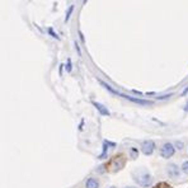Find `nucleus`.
<instances>
[{
	"instance_id": "1",
	"label": "nucleus",
	"mask_w": 188,
	"mask_h": 188,
	"mask_svg": "<svg viewBox=\"0 0 188 188\" xmlns=\"http://www.w3.org/2000/svg\"><path fill=\"white\" fill-rule=\"evenodd\" d=\"M134 179H135V182L139 184V186H141V187H149L150 184L153 183V177H151V174H150L149 172H141V173H139L137 176H134Z\"/></svg>"
},
{
	"instance_id": "2",
	"label": "nucleus",
	"mask_w": 188,
	"mask_h": 188,
	"mask_svg": "<svg viewBox=\"0 0 188 188\" xmlns=\"http://www.w3.org/2000/svg\"><path fill=\"white\" fill-rule=\"evenodd\" d=\"M174 153H176V147H174V145L171 144V142H165V144L161 146V149H160V155H161V158H164V159L172 158V156L174 155Z\"/></svg>"
},
{
	"instance_id": "3",
	"label": "nucleus",
	"mask_w": 188,
	"mask_h": 188,
	"mask_svg": "<svg viewBox=\"0 0 188 188\" xmlns=\"http://www.w3.org/2000/svg\"><path fill=\"white\" fill-rule=\"evenodd\" d=\"M123 165H125L123 158L122 156H116L115 159H112L109 166H111V171L112 172H118V171H121V169L123 168Z\"/></svg>"
},
{
	"instance_id": "4",
	"label": "nucleus",
	"mask_w": 188,
	"mask_h": 188,
	"mask_svg": "<svg viewBox=\"0 0 188 188\" xmlns=\"http://www.w3.org/2000/svg\"><path fill=\"white\" fill-rule=\"evenodd\" d=\"M141 150H142V153L145 155H151L154 153V150H155V144L154 141L151 140H147V141H144L142 145H141Z\"/></svg>"
},
{
	"instance_id": "5",
	"label": "nucleus",
	"mask_w": 188,
	"mask_h": 188,
	"mask_svg": "<svg viewBox=\"0 0 188 188\" xmlns=\"http://www.w3.org/2000/svg\"><path fill=\"white\" fill-rule=\"evenodd\" d=\"M166 172H168V176L171 178H178L179 177V169L176 164H169Z\"/></svg>"
},
{
	"instance_id": "6",
	"label": "nucleus",
	"mask_w": 188,
	"mask_h": 188,
	"mask_svg": "<svg viewBox=\"0 0 188 188\" xmlns=\"http://www.w3.org/2000/svg\"><path fill=\"white\" fill-rule=\"evenodd\" d=\"M85 188H99V182L96 178H88L85 181Z\"/></svg>"
},
{
	"instance_id": "7",
	"label": "nucleus",
	"mask_w": 188,
	"mask_h": 188,
	"mask_svg": "<svg viewBox=\"0 0 188 188\" xmlns=\"http://www.w3.org/2000/svg\"><path fill=\"white\" fill-rule=\"evenodd\" d=\"M93 104H94V107H96V108L101 112V115H103V116H109V111H108L103 104L97 103V102H93Z\"/></svg>"
},
{
	"instance_id": "8",
	"label": "nucleus",
	"mask_w": 188,
	"mask_h": 188,
	"mask_svg": "<svg viewBox=\"0 0 188 188\" xmlns=\"http://www.w3.org/2000/svg\"><path fill=\"white\" fill-rule=\"evenodd\" d=\"M182 171H183V173L188 174V161H184L182 164Z\"/></svg>"
},
{
	"instance_id": "9",
	"label": "nucleus",
	"mask_w": 188,
	"mask_h": 188,
	"mask_svg": "<svg viewBox=\"0 0 188 188\" xmlns=\"http://www.w3.org/2000/svg\"><path fill=\"white\" fill-rule=\"evenodd\" d=\"M72 10H74V5H71V7L69 8V10H67V14H66V18H65V21H66V22H67L69 19H70V15H71Z\"/></svg>"
},
{
	"instance_id": "10",
	"label": "nucleus",
	"mask_w": 188,
	"mask_h": 188,
	"mask_svg": "<svg viewBox=\"0 0 188 188\" xmlns=\"http://www.w3.org/2000/svg\"><path fill=\"white\" fill-rule=\"evenodd\" d=\"M177 146H178V149H182L183 144H182V142H177Z\"/></svg>"
},
{
	"instance_id": "11",
	"label": "nucleus",
	"mask_w": 188,
	"mask_h": 188,
	"mask_svg": "<svg viewBox=\"0 0 188 188\" xmlns=\"http://www.w3.org/2000/svg\"><path fill=\"white\" fill-rule=\"evenodd\" d=\"M184 109L188 112V102H187V104H186V107H184Z\"/></svg>"
},
{
	"instance_id": "12",
	"label": "nucleus",
	"mask_w": 188,
	"mask_h": 188,
	"mask_svg": "<svg viewBox=\"0 0 188 188\" xmlns=\"http://www.w3.org/2000/svg\"><path fill=\"white\" fill-rule=\"evenodd\" d=\"M126 188H135V187H126Z\"/></svg>"
},
{
	"instance_id": "13",
	"label": "nucleus",
	"mask_w": 188,
	"mask_h": 188,
	"mask_svg": "<svg viewBox=\"0 0 188 188\" xmlns=\"http://www.w3.org/2000/svg\"><path fill=\"white\" fill-rule=\"evenodd\" d=\"M109 188H116V187H109Z\"/></svg>"
}]
</instances>
